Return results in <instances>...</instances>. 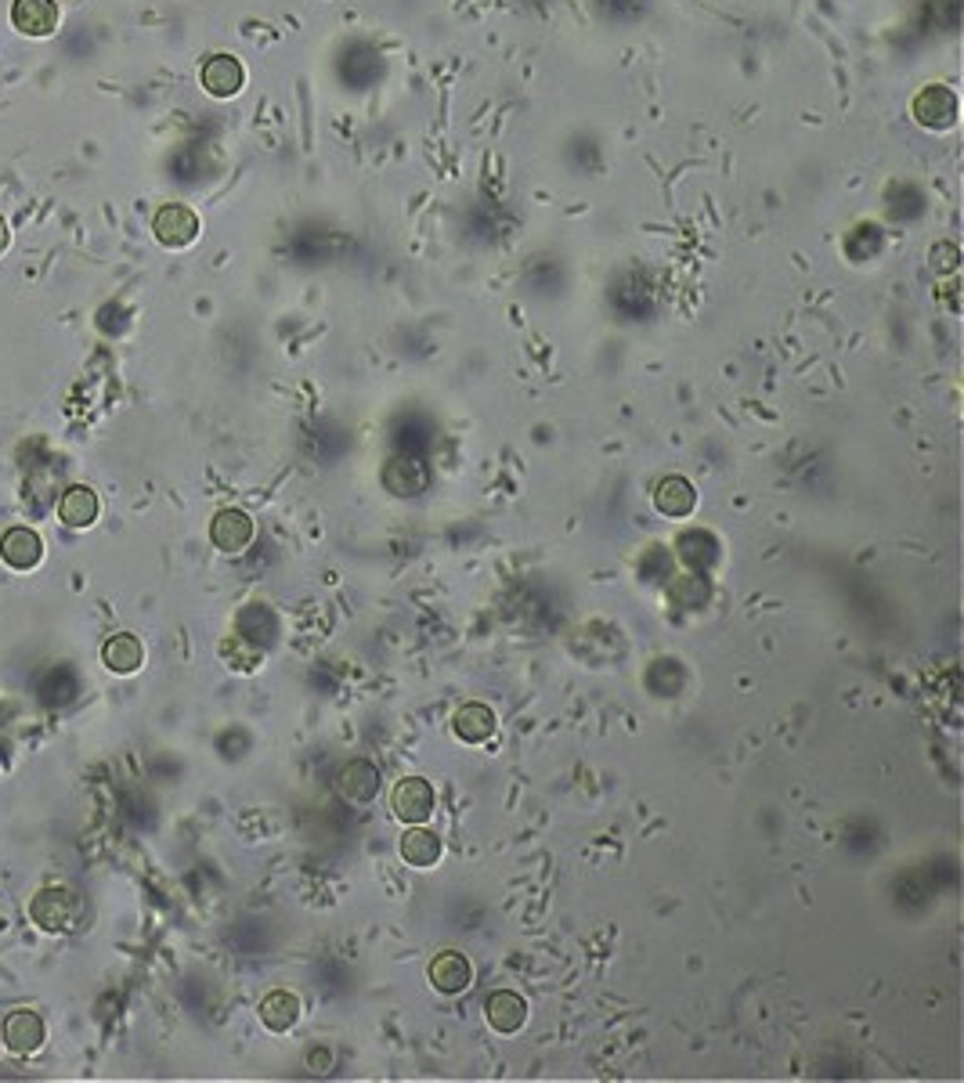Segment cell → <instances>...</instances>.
<instances>
[{
    "instance_id": "obj_1",
    "label": "cell",
    "mask_w": 964,
    "mask_h": 1083,
    "mask_svg": "<svg viewBox=\"0 0 964 1083\" xmlns=\"http://www.w3.org/2000/svg\"><path fill=\"white\" fill-rule=\"evenodd\" d=\"M30 918L44 932H69L76 918H80V903H76V896L69 889H44L30 903Z\"/></svg>"
},
{
    "instance_id": "obj_2",
    "label": "cell",
    "mask_w": 964,
    "mask_h": 1083,
    "mask_svg": "<svg viewBox=\"0 0 964 1083\" xmlns=\"http://www.w3.org/2000/svg\"><path fill=\"white\" fill-rule=\"evenodd\" d=\"M390 805H394V816L405 820V824H423L434 813V788L420 777H405L390 794Z\"/></svg>"
},
{
    "instance_id": "obj_3",
    "label": "cell",
    "mask_w": 964,
    "mask_h": 1083,
    "mask_svg": "<svg viewBox=\"0 0 964 1083\" xmlns=\"http://www.w3.org/2000/svg\"><path fill=\"white\" fill-rule=\"evenodd\" d=\"M4 1048L19 1059H30L44 1048V1019L36 1011H11L4 1022Z\"/></svg>"
},
{
    "instance_id": "obj_4",
    "label": "cell",
    "mask_w": 964,
    "mask_h": 1083,
    "mask_svg": "<svg viewBox=\"0 0 964 1083\" xmlns=\"http://www.w3.org/2000/svg\"><path fill=\"white\" fill-rule=\"evenodd\" d=\"M0 560L15 571H33L44 560V542L33 528H11L0 539Z\"/></svg>"
},
{
    "instance_id": "obj_5",
    "label": "cell",
    "mask_w": 964,
    "mask_h": 1083,
    "mask_svg": "<svg viewBox=\"0 0 964 1083\" xmlns=\"http://www.w3.org/2000/svg\"><path fill=\"white\" fill-rule=\"evenodd\" d=\"M11 22L25 36H51L58 30V4L55 0H15Z\"/></svg>"
},
{
    "instance_id": "obj_6",
    "label": "cell",
    "mask_w": 964,
    "mask_h": 1083,
    "mask_svg": "<svg viewBox=\"0 0 964 1083\" xmlns=\"http://www.w3.org/2000/svg\"><path fill=\"white\" fill-rule=\"evenodd\" d=\"M210 539L220 553H242L253 542V520L242 510H220L210 524Z\"/></svg>"
},
{
    "instance_id": "obj_7",
    "label": "cell",
    "mask_w": 964,
    "mask_h": 1083,
    "mask_svg": "<svg viewBox=\"0 0 964 1083\" xmlns=\"http://www.w3.org/2000/svg\"><path fill=\"white\" fill-rule=\"evenodd\" d=\"M152 231L163 246H174V250H181V246H188L195 239L199 220H195V214L188 210V206H163V210L155 214V220H152Z\"/></svg>"
},
{
    "instance_id": "obj_8",
    "label": "cell",
    "mask_w": 964,
    "mask_h": 1083,
    "mask_svg": "<svg viewBox=\"0 0 964 1083\" xmlns=\"http://www.w3.org/2000/svg\"><path fill=\"white\" fill-rule=\"evenodd\" d=\"M470 978H474V968L459 950H445V954H437L430 961V983H434L441 994H463V989L470 986Z\"/></svg>"
},
{
    "instance_id": "obj_9",
    "label": "cell",
    "mask_w": 964,
    "mask_h": 1083,
    "mask_svg": "<svg viewBox=\"0 0 964 1083\" xmlns=\"http://www.w3.org/2000/svg\"><path fill=\"white\" fill-rule=\"evenodd\" d=\"M336 788H340V794L347 802H372L376 799V791H380V773H376V766L372 762H365V759H355V762H347L340 769V777H336Z\"/></svg>"
},
{
    "instance_id": "obj_10",
    "label": "cell",
    "mask_w": 964,
    "mask_h": 1083,
    "mask_svg": "<svg viewBox=\"0 0 964 1083\" xmlns=\"http://www.w3.org/2000/svg\"><path fill=\"white\" fill-rule=\"evenodd\" d=\"M488 1022L495 1033H517L520 1026L528 1022V1004L513 989H499V994L488 997Z\"/></svg>"
},
{
    "instance_id": "obj_11",
    "label": "cell",
    "mask_w": 964,
    "mask_h": 1083,
    "mask_svg": "<svg viewBox=\"0 0 964 1083\" xmlns=\"http://www.w3.org/2000/svg\"><path fill=\"white\" fill-rule=\"evenodd\" d=\"M301 1011H304V1004L296 994H290V989H275V994H268L264 1000H260V1022H264L271 1033H285V1029H293L296 1019H301Z\"/></svg>"
},
{
    "instance_id": "obj_12",
    "label": "cell",
    "mask_w": 964,
    "mask_h": 1083,
    "mask_svg": "<svg viewBox=\"0 0 964 1083\" xmlns=\"http://www.w3.org/2000/svg\"><path fill=\"white\" fill-rule=\"evenodd\" d=\"M694 502H697V491L686 477H664L654 491V506L664 517H675V520L694 513Z\"/></svg>"
},
{
    "instance_id": "obj_13",
    "label": "cell",
    "mask_w": 964,
    "mask_h": 1083,
    "mask_svg": "<svg viewBox=\"0 0 964 1083\" xmlns=\"http://www.w3.org/2000/svg\"><path fill=\"white\" fill-rule=\"evenodd\" d=\"M58 517H62L65 528H90L98 520V495L90 488H84V485H73L69 491L62 495Z\"/></svg>"
},
{
    "instance_id": "obj_14",
    "label": "cell",
    "mask_w": 964,
    "mask_h": 1083,
    "mask_svg": "<svg viewBox=\"0 0 964 1083\" xmlns=\"http://www.w3.org/2000/svg\"><path fill=\"white\" fill-rule=\"evenodd\" d=\"M401 859L412 867H434L441 859V838L434 831L412 824L405 834H401Z\"/></svg>"
},
{
    "instance_id": "obj_15",
    "label": "cell",
    "mask_w": 964,
    "mask_h": 1083,
    "mask_svg": "<svg viewBox=\"0 0 964 1083\" xmlns=\"http://www.w3.org/2000/svg\"><path fill=\"white\" fill-rule=\"evenodd\" d=\"M452 729L466 744H480V740H488L495 734V712L488 708V704H477V701L474 704H463V708L455 712Z\"/></svg>"
},
{
    "instance_id": "obj_16",
    "label": "cell",
    "mask_w": 964,
    "mask_h": 1083,
    "mask_svg": "<svg viewBox=\"0 0 964 1083\" xmlns=\"http://www.w3.org/2000/svg\"><path fill=\"white\" fill-rule=\"evenodd\" d=\"M383 485H387V491H394L398 499H412V495H420L426 485L423 466L412 459H390L383 469Z\"/></svg>"
},
{
    "instance_id": "obj_17",
    "label": "cell",
    "mask_w": 964,
    "mask_h": 1083,
    "mask_svg": "<svg viewBox=\"0 0 964 1083\" xmlns=\"http://www.w3.org/2000/svg\"><path fill=\"white\" fill-rule=\"evenodd\" d=\"M203 84L210 95L217 98H228V95H236V90L242 87V65L236 58H228V55H217L214 62H206V69H203Z\"/></svg>"
},
{
    "instance_id": "obj_18",
    "label": "cell",
    "mask_w": 964,
    "mask_h": 1083,
    "mask_svg": "<svg viewBox=\"0 0 964 1083\" xmlns=\"http://www.w3.org/2000/svg\"><path fill=\"white\" fill-rule=\"evenodd\" d=\"M141 658H145V650H141V643L134 636H112L106 647H101V661L109 664L112 672H120V675H130V672H138L141 669Z\"/></svg>"
},
{
    "instance_id": "obj_19",
    "label": "cell",
    "mask_w": 964,
    "mask_h": 1083,
    "mask_svg": "<svg viewBox=\"0 0 964 1083\" xmlns=\"http://www.w3.org/2000/svg\"><path fill=\"white\" fill-rule=\"evenodd\" d=\"M220 658H225L236 672H253L257 664H260V650L246 643V639H225V647H220Z\"/></svg>"
},
{
    "instance_id": "obj_20",
    "label": "cell",
    "mask_w": 964,
    "mask_h": 1083,
    "mask_svg": "<svg viewBox=\"0 0 964 1083\" xmlns=\"http://www.w3.org/2000/svg\"><path fill=\"white\" fill-rule=\"evenodd\" d=\"M307 1065L315 1069V1073H329V1065H333L329 1048H311V1051H307Z\"/></svg>"
},
{
    "instance_id": "obj_21",
    "label": "cell",
    "mask_w": 964,
    "mask_h": 1083,
    "mask_svg": "<svg viewBox=\"0 0 964 1083\" xmlns=\"http://www.w3.org/2000/svg\"><path fill=\"white\" fill-rule=\"evenodd\" d=\"M8 242H11V231H8V225H4V217H0V253L8 250Z\"/></svg>"
},
{
    "instance_id": "obj_22",
    "label": "cell",
    "mask_w": 964,
    "mask_h": 1083,
    "mask_svg": "<svg viewBox=\"0 0 964 1083\" xmlns=\"http://www.w3.org/2000/svg\"><path fill=\"white\" fill-rule=\"evenodd\" d=\"M0 1043H4V1040H0Z\"/></svg>"
}]
</instances>
